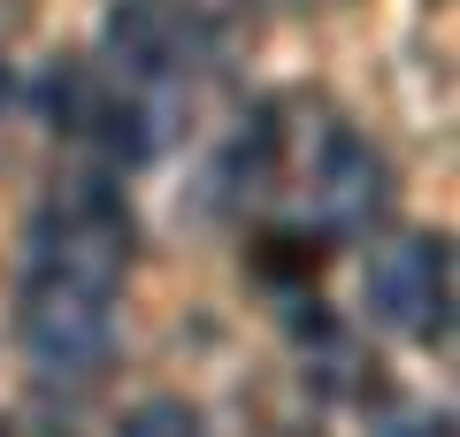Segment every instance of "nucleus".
<instances>
[{
	"mask_svg": "<svg viewBox=\"0 0 460 437\" xmlns=\"http://www.w3.org/2000/svg\"><path fill=\"white\" fill-rule=\"evenodd\" d=\"M123 276H131V208L108 177L77 169L39 200L16 284V338L47 384H84L108 361Z\"/></svg>",
	"mask_w": 460,
	"mask_h": 437,
	"instance_id": "f257e3e1",
	"label": "nucleus"
},
{
	"mask_svg": "<svg viewBox=\"0 0 460 437\" xmlns=\"http://www.w3.org/2000/svg\"><path fill=\"white\" fill-rule=\"evenodd\" d=\"M208 62L215 47L192 0H115L100 23L93 85H84V108H93L84 130L108 146V162H154L192 115Z\"/></svg>",
	"mask_w": 460,
	"mask_h": 437,
	"instance_id": "f03ea898",
	"label": "nucleus"
},
{
	"mask_svg": "<svg viewBox=\"0 0 460 437\" xmlns=\"http://www.w3.org/2000/svg\"><path fill=\"white\" fill-rule=\"evenodd\" d=\"M246 192L277 200L307 238H361L392 200L384 154L330 108L261 115L246 146Z\"/></svg>",
	"mask_w": 460,
	"mask_h": 437,
	"instance_id": "7ed1b4c3",
	"label": "nucleus"
},
{
	"mask_svg": "<svg viewBox=\"0 0 460 437\" xmlns=\"http://www.w3.org/2000/svg\"><path fill=\"white\" fill-rule=\"evenodd\" d=\"M368 323H384L407 345H445L453 330V245L445 238H384L361 269Z\"/></svg>",
	"mask_w": 460,
	"mask_h": 437,
	"instance_id": "20e7f679",
	"label": "nucleus"
},
{
	"mask_svg": "<svg viewBox=\"0 0 460 437\" xmlns=\"http://www.w3.org/2000/svg\"><path fill=\"white\" fill-rule=\"evenodd\" d=\"M123 437H199V422H192V406H177V399H146L123 422Z\"/></svg>",
	"mask_w": 460,
	"mask_h": 437,
	"instance_id": "39448f33",
	"label": "nucleus"
},
{
	"mask_svg": "<svg viewBox=\"0 0 460 437\" xmlns=\"http://www.w3.org/2000/svg\"><path fill=\"white\" fill-rule=\"evenodd\" d=\"M392 437H453L445 422H407V430H392Z\"/></svg>",
	"mask_w": 460,
	"mask_h": 437,
	"instance_id": "423d86ee",
	"label": "nucleus"
},
{
	"mask_svg": "<svg viewBox=\"0 0 460 437\" xmlns=\"http://www.w3.org/2000/svg\"><path fill=\"white\" fill-rule=\"evenodd\" d=\"M284 8H330V0H284Z\"/></svg>",
	"mask_w": 460,
	"mask_h": 437,
	"instance_id": "0eeeda50",
	"label": "nucleus"
}]
</instances>
